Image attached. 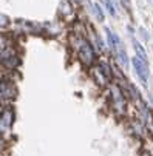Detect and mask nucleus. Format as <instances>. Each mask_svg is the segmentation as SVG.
<instances>
[{
	"instance_id": "nucleus-11",
	"label": "nucleus",
	"mask_w": 153,
	"mask_h": 156,
	"mask_svg": "<svg viewBox=\"0 0 153 156\" xmlns=\"http://www.w3.org/2000/svg\"><path fill=\"white\" fill-rule=\"evenodd\" d=\"M105 5H107V9H108V12H110L112 16L116 14V11H115V8H113V3L110 2V0H105Z\"/></svg>"
},
{
	"instance_id": "nucleus-9",
	"label": "nucleus",
	"mask_w": 153,
	"mask_h": 156,
	"mask_svg": "<svg viewBox=\"0 0 153 156\" xmlns=\"http://www.w3.org/2000/svg\"><path fill=\"white\" fill-rule=\"evenodd\" d=\"M133 45H135V51H136V56L141 59V60H144V62H147V53H145V50L141 47V43L139 42H133Z\"/></svg>"
},
{
	"instance_id": "nucleus-8",
	"label": "nucleus",
	"mask_w": 153,
	"mask_h": 156,
	"mask_svg": "<svg viewBox=\"0 0 153 156\" xmlns=\"http://www.w3.org/2000/svg\"><path fill=\"white\" fill-rule=\"evenodd\" d=\"M115 54H116V57L119 59V62H121L124 66H127V65H128V57H127V53H125V50L122 48V45L115 51Z\"/></svg>"
},
{
	"instance_id": "nucleus-12",
	"label": "nucleus",
	"mask_w": 153,
	"mask_h": 156,
	"mask_svg": "<svg viewBox=\"0 0 153 156\" xmlns=\"http://www.w3.org/2000/svg\"><path fill=\"white\" fill-rule=\"evenodd\" d=\"M8 19L3 16V14H0V28H5V27H8Z\"/></svg>"
},
{
	"instance_id": "nucleus-2",
	"label": "nucleus",
	"mask_w": 153,
	"mask_h": 156,
	"mask_svg": "<svg viewBox=\"0 0 153 156\" xmlns=\"http://www.w3.org/2000/svg\"><path fill=\"white\" fill-rule=\"evenodd\" d=\"M112 107L113 110L119 116H122L125 113V108H127V101H125V96L122 93V90L119 87L113 85L112 87Z\"/></svg>"
},
{
	"instance_id": "nucleus-10",
	"label": "nucleus",
	"mask_w": 153,
	"mask_h": 156,
	"mask_svg": "<svg viewBox=\"0 0 153 156\" xmlns=\"http://www.w3.org/2000/svg\"><path fill=\"white\" fill-rule=\"evenodd\" d=\"M93 8H94V12H96V16H98V17H99V20L102 22V20H104V12H102V8H101L98 3H94V5H93Z\"/></svg>"
},
{
	"instance_id": "nucleus-5",
	"label": "nucleus",
	"mask_w": 153,
	"mask_h": 156,
	"mask_svg": "<svg viewBox=\"0 0 153 156\" xmlns=\"http://www.w3.org/2000/svg\"><path fill=\"white\" fill-rule=\"evenodd\" d=\"M91 77H93V80H94L99 87H107L108 83H110V79H108L107 74L102 71V68L99 66V63H96L93 68H91Z\"/></svg>"
},
{
	"instance_id": "nucleus-1",
	"label": "nucleus",
	"mask_w": 153,
	"mask_h": 156,
	"mask_svg": "<svg viewBox=\"0 0 153 156\" xmlns=\"http://www.w3.org/2000/svg\"><path fill=\"white\" fill-rule=\"evenodd\" d=\"M70 42H71V45L73 48L76 50V54L79 57V60L87 65V66H91L94 62H96V53L91 47V43L90 40L87 39L84 34L80 33H74L70 36Z\"/></svg>"
},
{
	"instance_id": "nucleus-3",
	"label": "nucleus",
	"mask_w": 153,
	"mask_h": 156,
	"mask_svg": "<svg viewBox=\"0 0 153 156\" xmlns=\"http://www.w3.org/2000/svg\"><path fill=\"white\" fill-rule=\"evenodd\" d=\"M132 62H133V66H135V70H136V74L139 76L141 82L145 85L147 80H148V65H147V62L141 60L138 56H135Z\"/></svg>"
},
{
	"instance_id": "nucleus-6",
	"label": "nucleus",
	"mask_w": 153,
	"mask_h": 156,
	"mask_svg": "<svg viewBox=\"0 0 153 156\" xmlns=\"http://www.w3.org/2000/svg\"><path fill=\"white\" fill-rule=\"evenodd\" d=\"M105 33H107V39H108V43H110V48L113 50V53L122 45L121 43V40H119V37L113 33V31H110V30H105Z\"/></svg>"
},
{
	"instance_id": "nucleus-4",
	"label": "nucleus",
	"mask_w": 153,
	"mask_h": 156,
	"mask_svg": "<svg viewBox=\"0 0 153 156\" xmlns=\"http://www.w3.org/2000/svg\"><path fill=\"white\" fill-rule=\"evenodd\" d=\"M0 60H2L3 65H6L8 68H16V66L19 65V56L12 51V48H6L3 53H0Z\"/></svg>"
},
{
	"instance_id": "nucleus-7",
	"label": "nucleus",
	"mask_w": 153,
	"mask_h": 156,
	"mask_svg": "<svg viewBox=\"0 0 153 156\" xmlns=\"http://www.w3.org/2000/svg\"><path fill=\"white\" fill-rule=\"evenodd\" d=\"M11 119H12V113H11L9 110H5L3 113L0 115V124L5 125V127H9L11 125V122H12Z\"/></svg>"
}]
</instances>
